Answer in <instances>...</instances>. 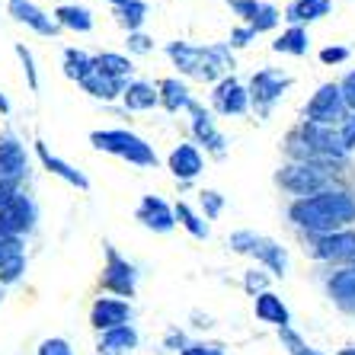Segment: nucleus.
Listing matches in <instances>:
<instances>
[{
    "label": "nucleus",
    "instance_id": "1",
    "mask_svg": "<svg viewBox=\"0 0 355 355\" xmlns=\"http://www.w3.org/2000/svg\"><path fill=\"white\" fill-rule=\"evenodd\" d=\"M288 215L301 231H307V237L349 231V224L355 221V198L346 189H333L330 186V189L317 192V196L297 198Z\"/></svg>",
    "mask_w": 355,
    "mask_h": 355
},
{
    "label": "nucleus",
    "instance_id": "2",
    "mask_svg": "<svg viewBox=\"0 0 355 355\" xmlns=\"http://www.w3.org/2000/svg\"><path fill=\"white\" fill-rule=\"evenodd\" d=\"M166 55L180 67V74L192 77V80H221L234 71V51L227 42L221 45H189V42H170Z\"/></svg>",
    "mask_w": 355,
    "mask_h": 355
},
{
    "label": "nucleus",
    "instance_id": "3",
    "mask_svg": "<svg viewBox=\"0 0 355 355\" xmlns=\"http://www.w3.org/2000/svg\"><path fill=\"white\" fill-rule=\"evenodd\" d=\"M93 148L106 150V154H116V157L128 160L135 166H157V150L150 148L144 138H138L135 132H125V128H106V132H93L90 135Z\"/></svg>",
    "mask_w": 355,
    "mask_h": 355
},
{
    "label": "nucleus",
    "instance_id": "4",
    "mask_svg": "<svg viewBox=\"0 0 355 355\" xmlns=\"http://www.w3.org/2000/svg\"><path fill=\"white\" fill-rule=\"evenodd\" d=\"M330 180H333V166L311 164V160H295V164L282 166V173H279L282 189L295 192V196H301V198L330 189Z\"/></svg>",
    "mask_w": 355,
    "mask_h": 355
},
{
    "label": "nucleus",
    "instance_id": "5",
    "mask_svg": "<svg viewBox=\"0 0 355 355\" xmlns=\"http://www.w3.org/2000/svg\"><path fill=\"white\" fill-rule=\"evenodd\" d=\"M99 285H103V291H109V295L128 301V297H135V291H138V266L128 263L116 247L106 243V266H103Z\"/></svg>",
    "mask_w": 355,
    "mask_h": 355
},
{
    "label": "nucleus",
    "instance_id": "6",
    "mask_svg": "<svg viewBox=\"0 0 355 355\" xmlns=\"http://www.w3.org/2000/svg\"><path fill=\"white\" fill-rule=\"evenodd\" d=\"M288 87H291L288 74H282V71H275V67H263V71H257V74L250 77L247 93H250V103H253V109H257L259 116H269L272 106L285 96Z\"/></svg>",
    "mask_w": 355,
    "mask_h": 355
},
{
    "label": "nucleus",
    "instance_id": "7",
    "mask_svg": "<svg viewBox=\"0 0 355 355\" xmlns=\"http://www.w3.org/2000/svg\"><path fill=\"white\" fill-rule=\"evenodd\" d=\"M304 119L314 125H339L349 119V109H346V99H343V90H339V83H323L320 90L311 96L304 109Z\"/></svg>",
    "mask_w": 355,
    "mask_h": 355
},
{
    "label": "nucleus",
    "instance_id": "8",
    "mask_svg": "<svg viewBox=\"0 0 355 355\" xmlns=\"http://www.w3.org/2000/svg\"><path fill=\"white\" fill-rule=\"evenodd\" d=\"M304 250L317 263H333L336 269L339 266H355V231H336V234L311 237Z\"/></svg>",
    "mask_w": 355,
    "mask_h": 355
},
{
    "label": "nucleus",
    "instance_id": "9",
    "mask_svg": "<svg viewBox=\"0 0 355 355\" xmlns=\"http://www.w3.org/2000/svg\"><path fill=\"white\" fill-rule=\"evenodd\" d=\"M35 218H39L35 202L19 192V196L0 211V237H17L19 240L23 234H29L35 227Z\"/></svg>",
    "mask_w": 355,
    "mask_h": 355
},
{
    "label": "nucleus",
    "instance_id": "10",
    "mask_svg": "<svg viewBox=\"0 0 355 355\" xmlns=\"http://www.w3.org/2000/svg\"><path fill=\"white\" fill-rule=\"evenodd\" d=\"M132 317H135L132 301H122V297H96L90 307V327L96 333L125 327V323H132Z\"/></svg>",
    "mask_w": 355,
    "mask_h": 355
},
{
    "label": "nucleus",
    "instance_id": "11",
    "mask_svg": "<svg viewBox=\"0 0 355 355\" xmlns=\"http://www.w3.org/2000/svg\"><path fill=\"white\" fill-rule=\"evenodd\" d=\"M211 106H215V112H221V116H243V112L250 109V93H247V87H243L237 77L227 74V77H221V80L215 83Z\"/></svg>",
    "mask_w": 355,
    "mask_h": 355
},
{
    "label": "nucleus",
    "instance_id": "12",
    "mask_svg": "<svg viewBox=\"0 0 355 355\" xmlns=\"http://www.w3.org/2000/svg\"><path fill=\"white\" fill-rule=\"evenodd\" d=\"M327 297L339 314L355 317V266H339L327 275Z\"/></svg>",
    "mask_w": 355,
    "mask_h": 355
},
{
    "label": "nucleus",
    "instance_id": "13",
    "mask_svg": "<svg viewBox=\"0 0 355 355\" xmlns=\"http://www.w3.org/2000/svg\"><path fill=\"white\" fill-rule=\"evenodd\" d=\"M227 3L257 35L269 33V29H275L282 23V10H275L272 3H263V0H227Z\"/></svg>",
    "mask_w": 355,
    "mask_h": 355
},
{
    "label": "nucleus",
    "instance_id": "14",
    "mask_svg": "<svg viewBox=\"0 0 355 355\" xmlns=\"http://www.w3.org/2000/svg\"><path fill=\"white\" fill-rule=\"evenodd\" d=\"M189 112H192V135H196V141H198V144H205V150L211 154V157L221 160L224 154H227V138L218 132L215 119L208 116V112L198 106V103H192Z\"/></svg>",
    "mask_w": 355,
    "mask_h": 355
},
{
    "label": "nucleus",
    "instance_id": "15",
    "mask_svg": "<svg viewBox=\"0 0 355 355\" xmlns=\"http://www.w3.org/2000/svg\"><path fill=\"white\" fill-rule=\"evenodd\" d=\"M247 257H253L263 269H269L275 279H285V275H288V250L282 247L279 240L257 234V240H253V247H250Z\"/></svg>",
    "mask_w": 355,
    "mask_h": 355
},
{
    "label": "nucleus",
    "instance_id": "16",
    "mask_svg": "<svg viewBox=\"0 0 355 355\" xmlns=\"http://www.w3.org/2000/svg\"><path fill=\"white\" fill-rule=\"evenodd\" d=\"M26 148L17 141V135H0V182H19L26 176Z\"/></svg>",
    "mask_w": 355,
    "mask_h": 355
},
{
    "label": "nucleus",
    "instance_id": "17",
    "mask_svg": "<svg viewBox=\"0 0 355 355\" xmlns=\"http://www.w3.org/2000/svg\"><path fill=\"white\" fill-rule=\"evenodd\" d=\"M138 221L154 234H170L176 227V215L173 208L166 205L160 196H144L138 205Z\"/></svg>",
    "mask_w": 355,
    "mask_h": 355
},
{
    "label": "nucleus",
    "instance_id": "18",
    "mask_svg": "<svg viewBox=\"0 0 355 355\" xmlns=\"http://www.w3.org/2000/svg\"><path fill=\"white\" fill-rule=\"evenodd\" d=\"M253 314H257L259 323H269V327H275V330H288L291 327L288 304H285L275 291H263V295L253 297Z\"/></svg>",
    "mask_w": 355,
    "mask_h": 355
},
{
    "label": "nucleus",
    "instance_id": "19",
    "mask_svg": "<svg viewBox=\"0 0 355 355\" xmlns=\"http://www.w3.org/2000/svg\"><path fill=\"white\" fill-rule=\"evenodd\" d=\"M166 166H170V173H173L180 182H189L202 173L205 160H202V150H198L196 144H176V148L170 150Z\"/></svg>",
    "mask_w": 355,
    "mask_h": 355
},
{
    "label": "nucleus",
    "instance_id": "20",
    "mask_svg": "<svg viewBox=\"0 0 355 355\" xmlns=\"http://www.w3.org/2000/svg\"><path fill=\"white\" fill-rule=\"evenodd\" d=\"M138 343H141V336L135 330V323H125V327H116V330L99 333L96 352L99 355H128L138 349Z\"/></svg>",
    "mask_w": 355,
    "mask_h": 355
},
{
    "label": "nucleus",
    "instance_id": "21",
    "mask_svg": "<svg viewBox=\"0 0 355 355\" xmlns=\"http://www.w3.org/2000/svg\"><path fill=\"white\" fill-rule=\"evenodd\" d=\"M26 272L23 243L17 237H0V285H13Z\"/></svg>",
    "mask_w": 355,
    "mask_h": 355
},
{
    "label": "nucleus",
    "instance_id": "22",
    "mask_svg": "<svg viewBox=\"0 0 355 355\" xmlns=\"http://www.w3.org/2000/svg\"><path fill=\"white\" fill-rule=\"evenodd\" d=\"M10 13H13L19 23L29 26V29H35L39 35H55L58 33L55 17H49L45 10H39L35 3H29V0H10Z\"/></svg>",
    "mask_w": 355,
    "mask_h": 355
},
{
    "label": "nucleus",
    "instance_id": "23",
    "mask_svg": "<svg viewBox=\"0 0 355 355\" xmlns=\"http://www.w3.org/2000/svg\"><path fill=\"white\" fill-rule=\"evenodd\" d=\"M35 150H39V160H42V164H45V170H49V173H55V176H58V180L71 182V186H74V189H80V192H87V189H90V180H87V176H83L80 170H74V166L67 164V160L55 157V154H51V150L45 148L42 141H35Z\"/></svg>",
    "mask_w": 355,
    "mask_h": 355
},
{
    "label": "nucleus",
    "instance_id": "24",
    "mask_svg": "<svg viewBox=\"0 0 355 355\" xmlns=\"http://www.w3.org/2000/svg\"><path fill=\"white\" fill-rule=\"evenodd\" d=\"M330 10H333L330 0H291L282 19H288V26H301V29H304L307 23H314V19L327 17Z\"/></svg>",
    "mask_w": 355,
    "mask_h": 355
},
{
    "label": "nucleus",
    "instance_id": "25",
    "mask_svg": "<svg viewBox=\"0 0 355 355\" xmlns=\"http://www.w3.org/2000/svg\"><path fill=\"white\" fill-rule=\"evenodd\" d=\"M157 99L164 103L166 112H180V109H192V93L189 87L182 80H176V77H166V80L157 83Z\"/></svg>",
    "mask_w": 355,
    "mask_h": 355
},
{
    "label": "nucleus",
    "instance_id": "26",
    "mask_svg": "<svg viewBox=\"0 0 355 355\" xmlns=\"http://www.w3.org/2000/svg\"><path fill=\"white\" fill-rule=\"evenodd\" d=\"M122 103L128 109H135V112H144V109H154V106H157L160 99H157V90H154L150 83L135 80V83H125Z\"/></svg>",
    "mask_w": 355,
    "mask_h": 355
},
{
    "label": "nucleus",
    "instance_id": "27",
    "mask_svg": "<svg viewBox=\"0 0 355 355\" xmlns=\"http://www.w3.org/2000/svg\"><path fill=\"white\" fill-rule=\"evenodd\" d=\"M55 23L64 26V29H74V33H90L93 29V13L80 3H64V7L55 10Z\"/></svg>",
    "mask_w": 355,
    "mask_h": 355
},
{
    "label": "nucleus",
    "instance_id": "28",
    "mask_svg": "<svg viewBox=\"0 0 355 355\" xmlns=\"http://www.w3.org/2000/svg\"><path fill=\"white\" fill-rule=\"evenodd\" d=\"M80 87H83L87 93H90V96L103 99V103H109V99H119V96H122V90H125V83H122V80H112V77L99 74V71H93V74L80 83Z\"/></svg>",
    "mask_w": 355,
    "mask_h": 355
},
{
    "label": "nucleus",
    "instance_id": "29",
    "mask_svg": "<svg viewBox=\"0 0 355 355\" xmlns=\"http://www.w3.org/2000/svg\"><path fill=\"white\" fill-rule=\"evenodd\" d=\"M307 49H311V39H307V29H301V26H288L272 42V51H279V55H307Z\"/></svg>",
    "mask_w": 355,
    "mask_h": 355
},
{
    "label": "nucleus",
    "instance_id": "30",
    "mask_svg": "<svg viewBox=\"0 0 355 355\" xmlns=\"http://www.w3.org/2000/svg\"><path fill=\"white\" fill-rule=\"evenodd\" d=\"M93 64H96L99 74L112 77V80H122V83H125V77L135 71L132 61L125 58V55H116V51H103V55H96V58H93Z\"/></svg>",
    "mask_w": 355,
    "mask_h": 355
},
{
    "label": "nucleus",
    "instance_id": "31",
    "mask_svg": "<svg viewBox=\"0 0 355 355\" xmlns=\"http://www.w3.org/2000/svg\"><path fill=\"white\" fill-rule=\"evenodd\" d=\"M93 71H96V64H93V58L87 55V51H80V49H67L64 51V74L71 77V80L83 83Z\"/></svg>",
    "mask_w": 355,
    "mask_h": 355
},
{
    "label": "nucleus",
    "instance_id": "32",
    "mask_svg": "<svg viewBox=\"0 0 355 355\" xmlns=\"http://www.w3.org/2000/svg\"><path fill=\"white\" fill-rule=\"evenodd\" d=\"M173 215H176V221H180L182 227H186V231H189L196 240H208V234H211V231H208V221H205V218H198L196 211L186 205V202H176Z\"/></svg>",
    "mask_w": 355,
    "mask_h": 355
},
{
    "label": "nucleus",
    "instance_id": "33",
    "mask_svg": "<svg viewBox=\"0 0 355 355\" xmlns=\"http://www.w3.org/2000/svg\"><path fill=\"white\" fill-rule=\"evenodd\" d=\"M116 17L128 33H138L141 23L148 19V3H144V0H128L125 7H116Z\"/></svg>",
    "mask_w": 355,
    "mask_h": 355
},
{
    "label": "nucleus",
    "instance_id": "34",
    "mask_svg": "<svg viewBox=\"0 0 355 355\" xmlns=\"http://www.w3.org/2000/svg\"><path fill=\"white\" fill-rule=\"evenodd\" d=\"M279 343H282V349H285L288 355H323L320 349H314L304 336H301V333L291 330V327L288 330H279Z\"/></svg>",
    "mask_w": 355,
    "mask_h": 355
},
{
    "label": "nucleus",
    "instance_id": "35",
    "mask_svg": "<svg viewBox=\"0 0 355 355\" xmlns=\"http://www.w3.org/2000/svg\"><path fill=\"white\" fill-rule=\"evenodd\" d=\"M243 291H247L250 297L269 291V275H266L263 269H247V272H243Z\"/></svg>",
    "mask_w": 355,
    "mask_h": 355
},
{
    "label": "nucleus",
    "instance_id": "36",
    "mask_svg": "<svg viewBox=\"0 0 355 355\" xmlns=\"http://www.w3.org/2000/svg\"><path fill=\"white\" fill-rule=\"evenodd\" d=\"M35 355H74V346H71L64 336H49L39 343Z\"/></svg>",
    "mask_w": 355,
    "mask_h": 355
},
{
    "label": "nucleus",
    "instance_id": "37",
    "mask_svg": "<svg viewBox=\"0 0 355 355\" xmlns=\"http://www.w3.org/2000/svg\"><path fill=\"white\" fill-rule=\"evenodd\" d=\"M198 202H202L205 218H211V221H215V218L224 211V196H221V192H215V189H205L202 196H198Z\"/></svg>",
    "mask_w": 355,
    "mask_h": 355
},
{
    "label": "nucleus",
    "instance_id": "38",
    "mask_svg": "<svg viewBox=\"0 0 355 355\" xmlns=\"http://www.w3.org/2000/svg\"><path fill=\"white\" fill-rule=\"evenodd\" d=\"M180 355H227L224 352V343H211V339H196L182 349Z\"/></svg>",
    "mask_w": 355,
    "mask_h": 355
},
{
    "label": "nucleus",
    "instance_id": "39",
    "mask_svg": "<svg viewBox=\"0 0 355 355\" xmlns=\"http://www.w3.org/2000/svg\"><path fill=\"white\" fill-rule=\"evenodd\" d=\"M186 346H189V336H186L180 327H170V330L164 333V349L166 352H182Z\"/></svg>",
    "mask_w": 355,
    "mask_h": 355
},
{
    "label": "nucleus",
    "instance_id": "40",
    "mask_svg": "<svg viewBox=\"0 0 355 355\" xmlns=\"http://www.w3.org/2000/svg\"><path fill=\"white\" fill-rule=\"evenodd\" d=\"M17 55L26 67V80H29V87L39 90V74H35V67H33V55H29V49H26V45H17Z\"/></svg>",
    "mask_w": 355,
    "mask_h": 355
},
{
    "label": "nucleus",
    "instance_id": "41",
    "mask_svg": "<svg viewBox=\"0 0 355 355\" xmlns=\"http://www.w3.org/2000/svg\"><path fill=\"white\" fill-rule=\"evenodd\" d=\"M339 90H343V99H346L349 116H355V71H349V74L343 77V83H339Z\"/></svg>",
    "mask_w": 355,
    "mask_h": 355
},
{
    "label": "nucleus",
    "instance_id": "42",
    "mask_svg": "<svg viewBox=\"0 0 355 355\" xmlns=\"http://www.w3.org/2000/svg\"><path fill=\"white\" fill-rule=\"evenodd\" d=\"M346 58H349V49H346V45H327V49L320 51V61H323V64H343Z\"/></svg>",
    "mask_w": 355,
    "mask_h": 355
},
{
    "label": "nucleus",
    "instance_id": "43",
    "mask_svg": "<svg viewBox=\"0 0 355 355\" xmlns=\"http://www.w3.org/2000/svg\"><path fill=\"white\" fill-rule=\"evenodd\" d=\"M150 49H154V42H150L144 33H128V51H135V55H148Z\"/></svg>",
    "mask_w": 355,
    "mask_h": 355
},
{
    "label": "nucleus",
    "instance_id": "44",
    "mask_svg": "<svg viewBox=\"0 0 355 355\" xmlns=\"http://www.w3.org/2000/svg\"><path fill=\"white\" fill-rule=\"evenodd\" d=\"M253 39H257V33H253L250 26H240V29L231 33V42H227V45H231V49H247Z\"/></svg>",
    "mask_w": 355,
    "mask_h": 355
},
{
    "label": "nucleus",
    "instance_id": "45",
    "mask_svg": "<svg viewBox=\"0 0 355 355\" xmlns=\"http://www.w3.org/2000/svg\"><path fill=\"white\" fill-rule=\"evenodd\" d=\"M339 135H343V148L355 150V116H349L346 122L339 125Z\"/></svg>",
    "mask_w": 355,
    "mask_h": 355
},
{
    "label": "nucleus",
    "instance_id": "46",
    "mask_svg": "<svg viewBox=\"0 0 355 355\" xmlns=\"http://www.w3.org/2000/svg\"><path fill=\"white\" fill-rule=\"evenodd\" d=\"M19 196V189H17V182H0V211L13 202V198Z\"/></svg>",
    "mask_w": 355,
    "mask_h": 355
},
{
    "label": "nucleus",
    "instance_id": "47",
    "mask_svg": "<svg viewBox=\"0 0 355 355\" xmlns=\"http://www.w3.org/2000/svg\"><path fill=\"white\" fill-rule=\"evenodd\" d=\"M192 327H198V330H208V327H215V320H211V317L208 314H202V311H196V314H192Z\"/></svg>",
    "mask_w": 355,
    "mask_h": 355
},
{
    "label": "nucleus",
    "instance_id": "48",
    "mask_svg": "<svg viewBox=\"0 0 355 355\" xmlns=\"http://www.w3.org/2000/svg\"><path fill=\"white\" fill-rule=\"evenodd\" d=\"M336 355H355V343H349V346H343Z\"/></svg>",
    "mask_w": 355,
    "mask_h": 355
},
{
    "label": "nucleus",
    "instance_id": "49",
    "mask_svg": "<svg viewBox=\"0 0 355 355\" xmlns=\"http://www.w3.org/2000/svg\"><path fill=\"white\" fill-rule=\"evenodd\" d=\"M0 112H10V103H7V96L0 93Z\"/></svg>",
    "mask_w": 355,
    "mask_h": 355
},
{
    "label": "nucleus",
    "instance_id": "50",
    "mask_svg": "<svg viewBox=\"0 0 355 355\" xmlns=\"http://www.w3.org/2000/svg\"><path fill=\"white\" fill-rule=\"evenodd\" d=\"M109 3H116V7H125V3H128V0H109Z\"/></svg>",
    "mask_w": 355,
    "mask_h": 355
}]
</instances>
